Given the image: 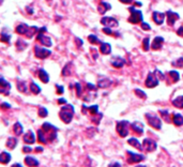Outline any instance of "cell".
Listing matches in <instances>:
<instances>
[{
  "mask_svg": "<svg viewBox=\"0 0 183 167\" xmlns=\"http://www.w3.org/2000/svg\"><path fill=\"white\" fill-rule=\"evenodd\" d=\"M73 115H74V107L71 104H68V105L61 108L59 116H60L61 120L63 121L64 123H70L72 121Z\"/></svg>",
  "mask_w": 183,
  "mask_h": 167,
  "instance_id": "obj_1",
  "label": "cell"
},
{
  "mask_svg": "<svg viewBox=\"0 0 183 167\" xmlns=\"http://www.w3.org/2000/svg\"><path fill=\"white\" fill-rule=\"evenodd\" d=\"M129 128H130V122L127 120L119 121L117 123V132L121 137H127L129 134Z\"/></svg>",
  "mask_w": 183,
  "mask_h": 167,
  "instance_id": "obj_2",
  "label": "cell"
},
{
  "mask_svg": "<svg viewBox=\"0 0 183 167\" xmlns=\"http://www.w3.org/2000/svg\"><path fill=\"white\" fill-rule=\"evenodd\" d=\"M146 118L148 119V123L152 128L156 130H161L162 126V120L154 114H146Z\"/></svg>",
  "mask_w": 183,
  "mask_h": 167,
  "instance_id": "obj_3",
  "label": "cell"
},
{
  "mask_svg": "<svg viewBox=\"0 0 183 167\" xmlns=\"http://www.w3.org/2000/svg\"><path fill=\"white\" fill-rule=\"evenodd\" d=\"M130 11H131V16L129 17V22L132 24H138L142 20V13L139 10H136L134 7L130 8Z\"/></svg>",
  "mask_w": 183,
  "mask_h": 167,
  "instance_id": "obj_4",
  "label": "cell"
},
{
  "mask_svg": "<svg viewBox=\"0 0 183 167\" xmlns=\"http://www.w3.org/2000/svg\"><path fill=\"white\" fill-rule=\"evenodd\" d=\"M159 85V77L156 76V73L151 72L148 74V77L146 79V86L148 88H153Z\"/></svg>",
  "mask_w": 183,
  "mask_h": 167,
  "instance_id": "obj_5",
  "label": "cell"
},
{
  "mask_svg": "<svg viewBox=\"0 0 183 167\" xmlns=\"http://www.w3.org/2000/svg\"><path fill=\"white\" fill-rule=\"evenodd\" d=\"M34 54H35V57L39 58V59H45V58L49 57V56L52 55V52H50L49 49L43 48V47L35 46Z\"/></svg>",
  "mask_w": 183,
  "mask_h": 167,
  "instance_id": "obj_6",
  "label": "cell"
},
{
  "mask_svg": "<svg viewBox=\"0 0 183 167\" xmlns=\"http://www.w3.org/2000/svg\"><path fill=\"white\" fill-rule=\"evenodd\" d=\"M144 160H145V156L142 155V154H137V153H134V152L127 151V162H129L130 164L139 163Z\"/></svg>",
  "mask_w": 183,
  "mask_h": 167,
  "instance_id": "obj_7",
  "label": "cell"
},
{
  "mask_svg": "<svg viewBox=\"0 0 183 167\" xmlns=\"http://www.w3.org/2000/svg\"><path fill=\"white\" fill-rule=\"evenodd\" d=\"M101 24L104 25V26H106V27H108V28H110V27L113 28V27H118L119 23H118V20H116V18L105 16V17H103L102 20H101Z\"/></svg>",
  "mask_w": 183,
  "mask_h": 167,
  "instance_id": "obj_8",
  "label": "cell"
},
{
  "mask_svg": "<svg viewBox=\"0 0 183 167\" xmlns=\"http://www.w3.org/2000/svg\"><path fill=\"white\" fill-rule=\"evenodd\" d=\"M10 89H11V85L3 77H1V79H0V92L5 95H8L10 93Z\"/></svg>",
  "mask_w": 183,
  "mask_h": 167,
  "instance_id": "obj_9",
  "label": "cell"
},
{
  "mask_svg": "<svg viewBox=\"0 0 183 167\" xmlns=\"http://www.w3.org/2000/svg\"><path fill=\"white\" fill-rule=\"evenodd\" d=\"M156 143L153 141L152 139H149V138H146L144 140V149L146 150L147 152H152L156 149Z\"/></svg>",
  "mask_w": 183,
  "mask_h": 167,
  "instance_id": "obj_10",
  "label": "cell"
},
{
  "mask_svg": "<svg viewBox=\"0 0 183 167\" xmlns=\"http://www.w3.org/2000/svg\"><path fill=\"white\" fill-rule=\"evenodd\" d=\"M43 33L44 32H40L39 34H38V41H39L41 44H43L44 46L50 47V46H52V40H50V37H46V35H44Z\"/></svg>",
  "mask_w": 183,
  "mask_h": 167,
  "instance_id": "obj_11",
  "label": "cell"
},
{
  "mask_svg": "<svg viewBox=\"0 0 183 167\" xmlns=\"http://www.w3.org/2000/svg\"><path fill=\"white\" fill-rule=\"evenodd\" d=\"M166 16H167V22H168V25H169V26H174V23L180 18V15H179L178 13L172 12V11H168L167 14H166Z\"/></svg>",
  "mask_w": 183,
  "mask_h": 167,
  "instance_id": "obj_12",
  "label": "cell"
},
{
  "mask_svg": "<svg viewBox=\"0 0 183 167\" xmlns=\"http://www.w3.org/2000/svg\"><path fill=\"white\" fill-rule=\"evenodd\" d=\"M110 63H111V66H115V68L120 69L125 64V60L123 59V58L119 57V56H115V57L111 58Z\"/></svg>",
  "mask_w": 183,
  "mask_h": 167,
  "instance_id": "obj_13",
  "label": "cell"
},
{
  "mask_svg": "<svg viewBox=\"0 0 183 167\" xmlns=\"http://www.w3.org/2000/svg\"><path fill=\"white\" fill-rule=\"evenodd\" d=\"M165 14L164 13H161V12H157V11H154L152 14V17H153V20L155 22V24L157 25H162L164 23V20H165Z\"/></svg>",
  "mask_w": 183,
  "mask_h": 167,
  "instance_id": "obj_14",
  "label": "cell"
},
{
  "mask_svg": "<svg viewBox=\"0 0 183 167\" xmlns=\"http://www.w3.org/2000/svg\"><path fill=\"white\" fill-rule=\"evenodd\" d=\"M163 43H164L163 37H154V40H153L151 47H152V49H154V51H157V49H160L162 47Z\"/></svg>",
  "mask_w": 183,
  "mask_h": 167,
  "instance_id": "obj_15",
  "label": "cell"
},
{
  "mask_svg": "<svg viewBox=\"0 0 183 167\" xmlns=\"http://www.w3.org/2000/svg\"><path fill=\"white\" fill-rule=\"evenodd\" d=\"M29 29H30V27H29L28 25H26V24H20L17 27H16L15 31L18 33V34H22V35L25 34V35H26L27 33H28Z\"/></svg>",
  "mask_w": 183,
  "mask_h": 167,
  "instance_id": "obj_16",
  "label": "cell"
},
{
  "mask_svg": "<svg viewBox=\"0 0 183 167\" xmlns=\"http://www.w3.org/2000/svg\"><path fill=\"white\" fill-rule=\"evenodd\" d=\"M25 163H26V165L29 167L39 166V161L33 158V156H26V158H25Z\"/></svg>",
  "mask_w": 183,
  "mask_h": 167,
  "instance_id": "obj_17",
  "label": "cell"
},
{
  "mask_svg": "<svg viewBox=\"0 0 183 167\" xmlns=\"http://www.w3.org/2000/svg\"><path fill=\"white\" fill-rule=\"evenodd\" d=\"M24 140H25V143H27V144H34V141H35V135H34V133H33L31 130L28 131V132L25 134Z\"/></svg>",
  "mask_w": 183,
  "mask_h": 167,
  "instance_id": "obj_18",
  "label": "cell"
},
{
  "mask_svg": "<svg viewBox=\"0 0 183 167\" xmlns=\"http://www.w3.org/2000/svg\"><path fill=\"white\" fill-rule=\"evenodd\" d=\"M132 129H133V131L135 133H137L138 135H142V133H144V125H142V123L140 122H134L132 123Z\"/></svg>",
  "mask_w": 183,
  "mask_h": 167,
  "instance_id": "obj_19",
  "label": "cell"
},
{
  "mask_svg": "<svg viewBox=\"0 0 183 167\" xmlns=\"http://www.w3.org/2000/svg\"><path fill=\"white\" fill-rule=\"evenodd\" d=\"M111 83H113V81H111L109 78H107V77H103V78L99 79L98 86L100 87V88H107V87L110 86Z\"/></svg>",
  "mask_w": 183,
  "mask_h": 167,
  "instance_id": "obj_20",
  "label": "cell"
},
{
  "mask_svg": "<svg viewBox=\"0 0 183 167\" xmlns=\"http://www.w3.org/2000/svg\"><path fill=\"white\" fill-rule=\"evenodd\" d=\"M42 129H43V132H48L49 134L52 132H57V131H58V129H57L55 125H52L50 123H47V122L42 125Z\"/></svg>",
  "mask_w": 183,
  "mask_h": 167,
  "instance_id": "obj_21",
  "label": "cell"
},
{
  "mask_svg": "<svg viewBox=\"0 0 183 167\" xmlns=\"http://www.w3.org/2000/svg\"><path fill=\"white\" fill-rule=\"evenodd\" d=\"M100 52L104 55H109L111 53V46L109 43H102L100 47Z\"/></svg>",
  "mask_w": 183,
  "mask_h": 167,
  "instance_id": "obj_22",
  "label": "cell"
},
{
  "mask_svg": "<svg viewBox=\"0 0 183 167\" xmlns=\"http://www.w3.org/2000/svg\"><path fill=\"white\" fill-rule=\"evenodd\" d=\"M39 77H40V79H41V80L43 81L44 84H47L48 81H49V76H48L47 72H46L45 70H43V69H41V70H40Z\"/></svg>",
  "mask_w": 183,
  "mask_h": 167,
  "instance_id": "obj_23",
  "label": "cell"
},
{
  "mask_svg": "<svg viewBox=\"0 0 183 167\" xmlns=\"http://www.w3.org/2000/svg\"><path fill=\"white\" fill-rule=\"evenodd\" d=\"M172 122L174 123V125L177 126H180V125H183V116L180 114H176L172 118Z\"/></svg>",
  "mask_w": 183,
  "mask_h": 167,
  "instance_id": "obj_24",
  "label": "cell"
},
{
  "mask_svg": "<svg viewBox=\"0 0 183 167\" xmlns=\"http://www.w3.org/2000/svg\"><path fill=\"white\" fill-rule=\"evenodd\" d=\"M127 143H129L131 146H133L134 148H136V149H138V150H142V149H144V147H142V146L140 145V143H139V141H138V139H137V138H134V137H133V138H130Z\"/></svg>",
  "mask_w": 183,
  "mask_h": 167,
  "instance_id": "obj_25",
  "label": "cell"
},
{
  "mask_svg": "<svg viewBox=\"0 0 183 167\" xmlns=\"http://www.w3.org/2000/svg\"><path fill=\"white\" fill-rule=\"evenodd\" d=\"M10 161H11V154L3 151L2 153H1V155H0V162L2 163V164H7Z\"/></svg>",
  "mask_w": 183,
  "mask_h": 167,
  "instance_id": "obj_26",
  "label": "cell"
},
{
  "mask_svg": "<svg viewBox=\"0 0 183 167\" xmlns=\"http://www.w3.org/2000/svg\"><path fill=\"white\" fill-rule=\"evenodd\" d=\"M109 9H111V5H108L107 2H101L100 5L98 7L99 12H100V13H102V14H104L105 12H106L107 10H109Z\"/></svg>",
  "mask_w": 183,
  "mask_h": 167,
  "instance_id": "obj_27",
  "label": "cell"
},
{
  "mask_svg": "<svg viewBox=\"0 0 183 167\" xmlns=\"http://www.w3.org/2000/svg\"><path fill=\"white\" fill-rule=\"evenodd\" d=\"M172 105L177 108H183V95L176 98V99L172 101Z\"/></svg>",
  "mask_w": 183,
  "mask_h": 167,
  "instance_id": "obj_28",
  "label": "cell"
},
{
  "mask_svg": "<svg viewBox=\"0 0 183 167\" xmlns=\"http://www.w3.org/2000/svg\"><path fill=\"white\" fill-rule=\"evenodd\" d=\"M17 89L18 90L20 91V92H27L28 91V88H27V84H26V81H24V80H18L17 81Z\"/></svg>",
  "mask_w": 183,
  "mask_h": 167,
  "instance_id": "obj_29",
  "label": "cell"
},
{
  "mask_svg": "<svg viewBox=\"0 0 183 167\" xmlns=\"http://www.w3.org/2000/svg\"><path fill=\"white\" fill-rule=\"evenodd\" d=\"M13 131H14V133H15V135H20V134H23V132H24V129H23V125L20 124V122H16L15 124H14V126H13Z\"/></svg>",
  "mask_w": 183,
  "mask_h": 167,
  "instance_id": "obj_30",
  "label": "cell"
},
{
  "mask_svg": "<svg viewBox=\"0 0 183 167\" xmlns=\"http://www.w3.org/2000/svg\"><path fill=\"white\" fill-rule=\"evenodd\" d=\"M16 145H17V138H16V137H10V138L8 139L7 146L10 149H14Z\"/></svg>",
  "mask_w": 183,
  "mask_h": 167,
  "instance_id": "obj_31",
  "label": "cell"
},
{
  "mask_svg": "<svg viewBox=\"0 0 183 167\" xmlns=\"http://www.w3.org/2000/svg\"><path fill=\"white\" fill-rule=\"evenodd\" d=\"M88 40H89V42L91 43V44H94V45L95 44H102L101 40L94 34H90L89 37H88Z\"/></svg>",
  "mask_w": 183,
  "mask_h": 167,
  "instance_id": "obj_32",
  "label": "cell"
},
{
  "mask_svg": "<svg viewBox=\"0 0 183 167\" xmlns=\"http://www.w3.org/2000/svg\"><path fill=\"white\" fill-rule=\"evenodd\" d=\"M169 76H170V78H171V80L174 81V83H177V81L179 80V78H180V75H179V73L177 72V71H170Z\"/></svg>",
  "mask_w": 183,
  "mask_h": 167,
  "instance_id": "obj_33",
  "label": "cell"
},
{
  "mask_svg": "<svg viewBox=\"0 0 183 167\" xmlns=\"http://www.w3.org/2000/svg\"><path fill=\"white\" fill-rule=\"evenodd\" d=\"M30 89H31V92L34 93V94H39V93L41 92V88H40L37 84H34V83H31Z\"/></svg>",
  "mask_w": 183,
  "mask_h": 167,
  "instance_id": "obj_34",
  "label": "cell"
},
{
  "mask_svg": "<svg viewBox=\"0 0 183 167\" xmlns=\"http://www.w3.org/2000/svg\"><path fill=\"white\" fill-rule=\"evenodd\" d=\"M16 46H17L18 51H23V49H25L27 47V43L20 39V40H17V42H16Z\"/></svg>",
  "mask_w": 183,
  "mask_h": 167,
  "instance_id": "obj_35",
  "label": "cell"
},
{
  "mask_svg": "<svg viewBox=\"0 0 183 167\" xmlns=\"http://www.w3.org/2000/svg\"><path fill=\"white\" fill-rule=\"evenodd\" d=\"M0 40H1V42H3V43H10L11 35L7 34L5 31H2V32H1V37H0Z\"/></svg>",
  "mask_w": 183,
  "mask_h": 167,
  "instance_id": "obj_36",
  "label": "cell"
},
{
  "mask_svg": "<svg viewBox=\"0 0 183 167\" xmlns=\"http://www.w3.org/2000/svg\"><path fill=\"white\" fill-rule=\"evenodd\" d=\"M37 31H38V27H30V29H29V31L26 34V37H29V39H31V37H33V34H34Z\"/></svg>",
  "mask_w": 183,
  "mask_h": 167,
  "instance_id": "obj_37",
  "label": "cell"
},
{
  "mask_svg": "<svg viewBox=\"0 0 183 167\" xmlns=\"http://www.w3.org/2000/svg\"><path fill=\"white\" fill-rule=\"evenodd\" d=\"M87 110H89V112H91L92 115H96V114H99V107H98V105H92V106H89V107H87Z\"/></svg>",
  "mask_w": 183,
  "mask_h": 167,
  "instance_id": "obj_38",
  "label": "cell"
},
{
  "mask_svg": "<svg viewBox=\"0 0 183 167\" xmlns=\"http://www.w3.org/2000/svg\"><path fill=\"white\" fill-rule=\"evenodd\" d=\"M149 42H150V40H149V37H146V39L142 41V48H144V51L148 52L149 48H150V45H149Z\"/></svg>",
  "mask_w": 183,
  "mask_h": 167,
  "instance_id": "obj_39",
  "label": "cell"
},
{
  "mask_svg": "<svg viewBox=\"0 0 183 167\" xmlns=\"http://www.w3.org/2000/svg\"><path fill=\"white\" fill-rule=\"evenodd\" d=\"M70 66H71V63H70V64H66V66H64V69L62 70V75H63V76H68V75L71 74V69H70Z\"/></svg>",
  "mask_w": 183,
  "mask_h": 167,
  "instance_id": "obj_40",
  "label": "cell"
},
{
  "mask_svg": "<svg viewBox=\"0 0 183 167\" xmlns=\"http://www.w3.org/2000/svg\"><path fill=\"white\" fill-rule=\"evenodd\" d=\"M47 115H48V112H47V109H46L45 107H41L39 109V116L40 117H43V118H45Z\"/></svg>",
  "mask_w": 183,
  "mask_h": 167,
  "instance_id": "obj_41",
  "label": "cell"
},
{
  "mask_svg": "<svg viewBox=\"0 0 183 167\" xmlns=\"http://www.w3.org/2000/svg\"><path fill=\"white\" fill-rule=\"evenodd\" d=\"M160 112H161L162 117H163L164 119H165L167 122H169V112H167V110H160Z\"/></svg>",
  "mask_w": 183,
  "mask_h": 167,
  "instance_id": "obj_42",
  "label": "cell"
},
{
  "mask_svg": "<svg viewBox=\"0 0 183 167\" xmlns=\"http://www.w3.org/2000/svg\"><path fill=\"white\" fill-rule=\"evenodd\" d=\"M135 93H136V95H138V97L142 98V99H146L147 98L146 93H145L142 90H140V89H135Z\"/></svg>",
  "mask_w": 183,
  "mask_h": 167,
  "instance_id": "obj_43",
  "label": "cell"
},
{
  "mask_svg": "<svg viewBox=\"0 0 183 167\" xmlns=\"http://www.w3.org/2000/svg\"><path fill=\"white\" fill-rule=\"evenodd\" d=\"M38 135H39V141L40 143H43L45 144L46 143V138H45V135L42 133V131L40 130L39 132H38Z\"/></svg>",
  "mask_w": 183,
  "mask_h": 167,
  "instance_id": "obj_44",
  "label": "cell"
},
{
  "mask_svg": "<svg viewBox=\"0 0 183 167\" xmlns=\"http://www.w3.org/2000/svg\"><path fill=\"white\" fill-rule=\"evenodd\" d=\"M103 32L106 33V34H108V35H113V34H115L116 37H118V35H119V33H113V31L111 30V29H109L108 27H106V28L103 29Z\"/></svg>",
  "mask_w": 183,
  "mask_h": 167,
  "instance_id": "obj_45",
  "label": "cell"
},
{
  "mask_svg": "<svg viewBox=\"0 0 183 167\" xmlns=\"http://www.w3.org/2000/svg\"><path fill=\"white\" fill-rule=\"evenodd\" d=\"M172 66H178V68H182V66H183V58H179L177 61L172 62Z\"/></svg>",
  "mask_w": 183,
  "mask_h": 167,
  "instance_id": "obj_46",
  "label": "cell"
},
{
  "mask_svg": "<svg viewBox=\"0 0 183 167\" xmlns=\"http://www.w3.org/2000/svg\"><path fill=\"white\" fill-rule=\"evenodd\" d=\"M56 88H57V93H58V94H62V93L64 92L63 86H60V85H56Z\"/></svg>",
  "mask_w": 183,
  "mask_h": 167,
  "instance_id": "obj_47",
  "label": "cell"
},
{
  "mask_svg": "<svg viewBox=\"0 0 183 167\" xmlns=\"http://www.w3.org/2000/svg\"><path fill=\"white\" fill-rule=\"evenodd\" d=\"M75 87H76V92H77V95H78V97H81V84L77 83L76 85H75Z\"/></svg>",
  "mask_w": 183,
  "mask_h": 167,
  "instance_id": "obj_48",
  "label": "cell"
},
{
  "mask_svg": "<svg viewBox=\"0 0 183 167\" xmlns=\"http://www.w3.org/2000/svg\"><path fill=\"white\" fill-rule=\"evenodd\" d=\"M142 28L144 29V30H150L151 27L149 24H147V23H142Z\"/></svg>",
  "mask_w": 183,
  "mask_h": 167,
  "instance_id": "obj_49",
  "label": "cell"
},
{
  "mask_svg": "<svg viewBox=\"0 0 183 167\" xmlns=\"http://www.w3.org/2000/svg\"><path fill=\"white\" fill-rule=\"evenodd\" d=\"M87 88L89 89V90H91V91H95L96 90V87L94 86V85H92V84H87Z\"/></svg>",
  "mask_w": 183,
  "mask_h": 167,
  "instance_id": "obj_50",
  "label": "cell"
},
{
  "mask_svg": "<svg viewBox=\"0 0 183 167\" xmlns=\"http://www.w3.org/2000/svg\"><path fill=\"white\" fill-rule=\"evenodd\" d=\"M177 34L180 35V37H183V25L179 27V29L177 30Z\"/></svg>",
  "mask_w": 183,
  "mask_h": 167,
  "instance_id": "obj_51",
  "label": "cell"
},
{
  "mask_svg": "<svg viewBox=\"0 0 183 167\" xmlns=\"http://www.w3.org/2000/svg\"><path fill=\"white\" fill-rule=\"evenodd\" d=\"M108 167H121V165H120L118 162H113V163H111V164H109Z\"/></svg>",
  "mask_w": 183,
  "mask_h": 167,
  "instance_id": "obj_52",
  "label": "cell"
},
{
  "mask_svg": "<svg viewBox=\"0 0 183 167\" xmlns=\"http://www.w3.org/2000/svg\"><path fill=\"white\" fill-rule=\"evenodd\" d=\"M23 151H24V152H26V153H29V152H31V151H32V149H31L30 147H28V146H26V147H24V148H23Z\"/></svg>",
  "mask_w": 183,
  "mask_h": 167,
  "instance_id": "obj_53",
  "label": "cell"
},
{
  "mask_svg": "<svg viewBox=\"0 0 183 167\" xmlns=\"http://www.w3.org/2000/svg\"><path fill=\"white\" fill-rule=\"evenodd\" d=\"M11 107V105H10V104H8V103H2L1 104V108H10Z\"/></svg>",
  "mask_w": 183,
  "mask_h": 167,
  "instance_id": "obj_54",
  "label": "cell"
},
{
  "mask_svg": "<svg viewBox=\"0 0 183 167\" xmlns=\"http://www.w3.org/2000/svg\"><path fill=\"white\" fill-rule=\"evenodd\" d=\"M119 1H121V2L124 3V5H127V3H131L133 0H119Z\"/></svg>",
  "mask_w": 183,
  "mask_h": 167,
  "instance_id": "obj_55",
  "label": "cell"
},
{
  "mask_svg": "<svg viewBox=\"0 0 183 167\" xmlns=\"http://www.w3.org/2000/svg\"><path fill=\"white\" fill-rule=\"evenodd\" d=\"M58 103L59 104H64V103H66V101L64 99H59L58 100Z\"/></svg>",
  "mask_w": 183,
  "mask_h": 167,
  "instance_id": "obj_56",
  "label": "cell"
},
{
  "mask_svg": "<svg viewBox=\"0 0 183 167\" xmlns=\"http://www.w3.org/2000/svg\"><path fill=\"white\" fill-rule=\"evenodd\" d=\"M76 43H78L79 46H81V45H83V41H81V39H78V37L76 39Z\"/></svg>",
  "mask_w": 183,
  "mask_h": 167,
  "instance_id": "obj_57",
  "label": "cell"
},
{
  "mask_svg": "<svg viewBox=\"0 0 183 167\" xmlns=\"http://www.w3.org/2000/svg\"><path fill=\"white\" fill-rule=\"evenodd\" d=\"M12 167H23L20 164H18V163H15L14 165H12Z\"/></svg>",
  "mask_w": 183,
  "mask_h": 167,
  "instance_id": "obj_58",
  "label": "cell"
},
{
  "mask_svg": "<svg viewBox=\"0 0 183 167\" xmlns=\"http://www.w3.org/2000/svg\"><path fill=\"white\" fill-rule=\"evenodd\" d=\"M35 151H43V148H41V147L35 148Z\"/></svg>",
  "mask_w": 183,
  "mask_h": 167,
  "instance_id": "obj_59",
  "label": "cell"
},
{
  "mask_svg": "<svg viewBox=\"0 0 183 167\" xmlns=\"http://www.w3.org/2000/svg\"><path fill=\"white\" fill-rule=\"evenodd\" d=\"M27 10H28V11H29V12H28L29 14H32V13H33L32 9H30V8H27Z\"/></svg>",
  "mask_w": 183,
  "mask_h": 167,
  "instance_id": "obj_60",
  "label": "cell"
},
{
  "mask_svg": "<svg viewBox=\"0 0 183 167\" xmlns=\"http://www.w3.org/2000/svg\"><path fill=\"white\" fill-rule=\"evenodd\" d=\"M136 167H147V166H145V165H137Z\"/></svg>",
  "mask_w": 183,
  "mask_h": 167,
  "instance_id": "obj_61",
  "label": "cell"
},
{
  "mask_svg": "<svg viewBox=\"0 0 183 167\" xmlns=\"http://www.w3.org/2000/svg\"><path fill=\"white\" fill-rule=\"evenodd\" d=\"M47 1H49V0H47Z\"/></svg>",
  "mask_w": 183,
  "mask_h": 167,
  "instance_id": "obj_62",
  "label": "cell"
}]
</instances>
